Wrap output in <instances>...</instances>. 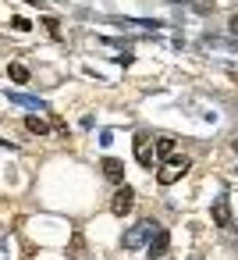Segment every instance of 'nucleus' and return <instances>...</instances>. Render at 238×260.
Instances as JSON below:
<instances>
[{
	"mask_svg": "<svg viewBox=\"0 0 238 260\" xmlns=\"http://www.w3.org/2000/svg\"><path fill=\"white\" fill-rule=\"evenodd\" d=\"M199 15H206V11H213V0H195V4H192Z\"/></svg>",
	"mask_w": 238,
	"mask_h": 260,
	"instance_id": "2eb2a0df",
	"label": "nucleus"
},
{
	"mask_svg": "<svg viewBox=\"0 0 238 260\" xmlns=\"http://www.w3.org/2000/svg\"><path fill=\"white\" fill-rule=\"evenodd\" d=\"M8 100H11L15 107H25V111H47V104H43L39 96H29V93H11V89H8Z\"/></svg>",
	"mask_w": 238,
	"mask_h": 260,
	"instance_id": "6e6552de",
	"label": "nucleus"
},
{
	"mask_svg": "<svg viewBox=\"0 0 238 260\" xmlns=\"http://www.w3.org/2000/svg\"><path fill=\"white\" fill-rule=\"evenodd\" d=\"M22 4H29V8H47V0H22Z\"/></svg>",
	"mask_w": 238,
	"mask_h": 260,
	"instance_id": "6ab92c4d",
	"label": "nucleus"
},
{
	"mask_svg": "<svg viewBox=\"0 0 238 260\" xmlns=\"http://www.w3.org/2000/svg\"><path fill=\"white\" fill-rule=\"evenodd\" d=\"M135 160H139L142 168H153V160H156V146H153L149 136H135Z\"/></svg>",
	"mask_w": 238,
	"mask_h": 260,
	"instance_id": "39448f33",
	"label": "nucleus"
},
{
	"mask_svg": "<svg viewBox=\"0 0 238 260\" xmlns=\"http://www.w3.org/2000/svg\"><path fill=\"white\" fill-rule=\"evenodd\" d=\"M114 61H117V64H132V61H135V57H132V54H128V50H125V54H117V57H114Z\"/></svg>",
	"mask_w": 238,
	"mask_h": 260,
	"instance_id": "a211bd4d",
	"label": "nucleus"
},
{
	"mask_svg": "<svg viewBox=\"0 0 238 260\" xmlns=\"http://www.w3.org/2000/svg\"><path fill=\"white\" fill-rule=\"evenodd\" d=\"M227 32H231V36H234V40H238V11H234V15H231V18H227Z\"/></svg>",
	"mask_w": 238,
	"mask_h": 260,
	"instance_id": "f3484780",
	"label": "nucleus"
},
{
	"mask_svg": "<svg viewBox=\"0 0 238 260\" xmlns=\"http://www.w3.org/2000/svg\"><path fill=\"white\" fill-rule=\"evenodd\" d=\"M188 168H192V160H188L185 153H171V157L164 160V168H160L156 182H160V185H174V182H178V178H181Z\"/></svg>",
	"mask_w": 238,
	"mask_h": 260,
	"instance_id": "f257e3e1",
	"label": "nucleus"
},
{
	"mask_svg": "<svg viewBox=\"0 0 238 260\" xmlns=\"http://www.w3.org/2000/svg\"><path fill=\"white\" fill-rule=\"evenodd\" d=\"M160 224L153 221V217H142V221H135L128 232H125V249H139L142 242H149L153 239V232H156Z\"/></svg>",
	"mask_w": 238,
	"mask_h": 260,
	"instance_id": "f03ea898",
	"label": "nucleus"
},
{
	"mask_svg": "<svg viewBox=\"0 0 238 260\" xmlns=\"http://www.w3.org/2000/svg\"><path fill=\"white\" fill-rule=\"evenodd\" d=\"M100 168H103V178H110L114 185H121V182H125V164H121L117 157H103V164H100Z\"/></svg>",
	"mask_w": 238,
	"mask_h": 260,
	"instance_id": "1a4fd4ad",
	"label": "nucleus"
},
{
	"mask_svg": "<svg viewBox=\"0 0 238 260\" xmlns=\"http://www.w3.org/2000/svg\"><path fill=\"white\" fill-rule=\"evenodd\" d=\"M132 207H135V189L121 182L117 192H114V200H110V210H114L117 217H125V214H132Z\"/></svg>",
	"mask_w": 238,
	"mask_h": 260,
	"instance_id": "20e7f679",
	"label": "nucleus"
},
{
	"mask_svg": "<svg viewBox=\"0 0 238 260\" xmlns=\"http://www.w3.org/2000/svg\"><path fill=\"white\" fill-rule=\"evenodd\" d=\"M25 128H29L32 136H47V132H50L47 118H36V114H29V118H25Z\"/></svg>",
	"mask_w": 238,
	"mask_h": 260,
	"instance_id": "9b49d317",
	"label": "nucleus"
},
{
	"mask_svg": "<svg viewBox=\"0 0 238 260\" xmlns=\"http://www.w3.org/2000/svg\"><path fill=\"white\" fill-rule=\"evenodd\" d=\"M203 50H224V54H238V40H220V36H203L199 40Z\"/></svg>",
	"mask_w": 238,
	"mask_h": 260,
	"instance_id": "0eeeda50",
	"label": "nucleus"
},
{
	"mask_svg": "<svg viewBox=\"0 0 238 260\" xmlns=\"http://www.w3.org/2000/svg\"><path fill=\"white\" fill-rule=\"evenodd\" d=\"M43 29H47V32L54 36V40L61 36V22H57V18H43Z\"/></svg>",
	"mask_w": 238,
	"mask_h": 260,
	"instance_id": "4468645a",
	"label": "nucleus"
},
{
	"mask_svg": "<svg viewBox=\"0 0 238 260\" xmlns=\"http://www.w3.org/2000/svg\"><path fill=\"white\" fill-rule=\"evenodd\" d=\"M167 246H171V235H167V228H156V232H153V239H149V246H146V253H149L153 260H160V256L167 253Z\"/></svg>",
	"mask_w": 238,
	"mask_h": 260,
	"instance_id": "423d86ee",
	"label": "nucleus"
},
{
	"mask_svg": "<svg viewBox=\"0 0 238 260\" xmlns=\"http://www.w3.org/2000/svg\"><path fill=\"white\" fill-rule=\"evenodd\" d=\"M234 153H238V143H234Z\"/></svg>",
	"mask_w": 238,
	"mask_h": 260,
	"instance_id": "412c9836",
	"label": "nucleus"
},
{
	"mask_svg": "<svg viewBox=\"0 0 238 260\" xmlns=\"http://www.w3.org/2000/svg\"><path fill=\"white\" fill-rule=\"evenodd\" d=\"M11 25H15L18 32H29V29H32V25H29V18H11Z\"/></svg>",
	"mask_w": 238,
	"mask_h": 260,
	"instance_id": "dca6fc26",
	"label": "nucleus"
},
{
	"mask_svg": "<svg viewBox=\"0 0 238 260\" xmlns=\"http://www.w3.org/2000/svg\"><path fill=\"white\" fill-rule=\"evenodd\" d=\"M110 25H121V29H164L160 22H146V18H107Z\"/></svg>",
	"mask_w": 238,
	"mask_h": 260,
	"instance_id": "9d476101",
	"label": "nucleus"
},
{
	"mask_svg": "<svg viewBox=\"0 0 238 260\" xmlns=\"http://www.w3.org/2000/svg\"><path fill=\"white\" fill-rule=\"evenodd\" d=\"M210 217H213V224H217V228L231 232V228H234V217H231V200H227V196H217V200H213V207H210Z\"/></svg>",
	"mask_w": 238,
	"mask_h": 260,
	"instance_id": "7ed1b4c3",
	"label": "nucleus"
},
{
	"mask_svg": "<svg viewBox=\"0 0 238 260\" xmlns=\"http://www.w3.org/2000/svg\"><path fill=\"white\" fill-rule=\"evenodd\" d=\"M171 153H174V139H171V136H160V139H156V157L167 160Z\"/></svg>",
	"mask_w": 238,
	"mask_h": 260,
	"instance_id": "ddd939ff",
	"label": "nucleus"
},
{
	"mask_svg": "<svg viewBox=\"0 0 238 260\" xmlns=\"http://www.w3.org/2000/svg\"><path fill=\"white\" fill-rule=\"evenodd\" d=\"M188 260H203V256H188Z\"/></svg>",
	"mask_w": 238,
	"mask_h": 260,
	"instance_id": "aec40b11",
	"label": "nucleus"
},
{
	"mask_svg": "<svg viewBox=\"0 0 238 260\" xmlns=\"http://www.w3.org/2000/svg\"><path fill=\"white\" fill-rule=\"evenodd\" d=\"M8 75H11V79H15L18 86H25V82L32 79V72H29L25 64H11V68H8Z\"/></svg>",
	"mask_w": 238,
	"mask_h": 260,
	"instance_id": "f8f14e48",
	"label": "nucleus"
}]
</instances>
